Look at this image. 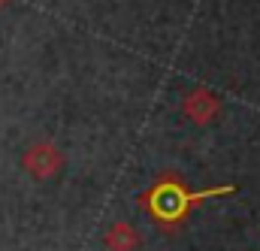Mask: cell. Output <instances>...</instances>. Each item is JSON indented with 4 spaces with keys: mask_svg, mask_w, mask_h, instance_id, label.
<instances>
[{
    "mask_svg": "<svg viewBox=\"0 0 260 251\" xmlns=\"http://www.w3.org/2000/svg\"><path fill=\"white\" fill-rule=\"evenodd\" d=\"M221 194H233V185H224V188H209V191H194V194H188V191L182 188V185H176V182H160L157 188L148 194V209H151V215H157L167 227L170 224H176V221H182L185 215H188V209L197 206L200 200H206V197H221Z\"/></svg>",
    "mask_w": 260,
    "mask_h": 251,
    "instance_id": "1",
    "label": "cell"
},
{
    "mask_svg": "<svg viewBox=\"0 0 260 251\" xmlns=\"http://www.w3.org/2000/svg\"><path fill=\"white\" fill-rule=\"evenodd\" d=\"M182 106H185V115H188L194 124H209V121L221 112V100H218L212 91H206V88L191 91Z\"/></svg>",
    "mask_w": 260,
    "mask_h": 251,
    "instance_id": "3",
    "label": "cell"
},
{
    "mask_svg": "<svg viewBox=\"0 0 260 251\" xmlns=\"http://www.w3.org/2000/svg\"><path fill=\"white\" fill-rule=\"evenodd\" d=\"M24 170L34 176V179H52L58 176L64 158H61V148L52 145V142H34L27 151H24Z\"/></svg>",
    "mask_w": 260,
    "mask_h": 251,
    "instance_id": "2",
    "label": "cell"
},
{
    "mask_svg": "<svg viewBox=\"0 0 260 251\" xmlns=\"http://www.w3.org/2000/svg\"><path fill=\"white\" fill-rule=\"evenodd\" d=\"M3 3H6V0H0V6H3Z\"/></svg>",
    "mask_w": 260,
    "mask_h": 251,
    "instance_id": "5",
    "label": "cell"
},
{
    "mask_svg": "<svg viewBox=\"0 0 260 251\" xmlns=\"http://www.w3.org/2000/svg\"><path fill=\"white\" fill-rule=\"evenodd\" d=\"M103 242H106L109 251H133L139 245V233H136L130 224H124V221H115V224L106 230Z\"/></svg>",
    "mask_w": 260,
    "mask_h": 251,
    "instance_id": "4",
    "label": "cell"
}]
</instances>
